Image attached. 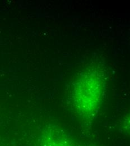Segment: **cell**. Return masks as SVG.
I'll return each instance as SVG.
<instances>
[{
  "label": "cell",
  "mask_w": 130,
  "mask_h": 146,
  "mask_svg": "<svg viewBox=\"0 0 130 146\" xmlns=\"http://www.w3.org/2000/svg\"><path fill=\"white\" fill-rule=\"evenodd\" d=\"M39 142V146H79L75 145L69 139L61 137H43Z\"/></svg>",
  "instance_id": "cell-2"
},
{
  "label": "cell",
  "mask_w": 130,
  "mask_h": 146,
  "mask_svg": "<svg viewBox=\"0 0 130 146\" xmlns=\"http://www.w3.org/2000/svg\"><path fill=\"white\" fill-rule=\"evenodd\" d=\"M103 87L99 82L89 80L80 83L75 88L74 100L79 111L84 115H92L99 106Z\"/></svg>",
  "instance_id": "cell-1"
}]
</instances>
